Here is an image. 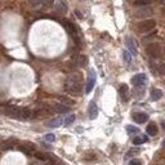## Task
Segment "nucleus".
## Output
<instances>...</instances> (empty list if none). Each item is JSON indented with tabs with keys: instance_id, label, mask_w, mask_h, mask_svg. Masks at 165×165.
<instances>
[{
	"instance_id": "1",
	"label": "nucleus",
	"mask_w": 165,
	"mask_h": 165,
	"mask_svg": "<svg viewBox=\"0 0 165 165\" xmlns=\"http://www.w3.org/2000/svg\"><path fill=\"white\" fill-rule=\"evenodd\" d=\"M65 89L67 93L72 95H79L82 92V75L80 72H75V74L69 75L65 82Z\"/></svg>"
},
{
	"instance_id": "2",
	"label": "nucleus",
	"mask_w": 165,
	"mask_h": 165,
	"mask_svg": "<svg viewBox=\"0 0 165 165\" xmlns=\"http://www.w3.org/2000/svg\"><path fill=\"white\" fill-rule=\"evenodd\" d=\"M21 111H22L21 107H17V106H12V105L4 106V108H3V112L5 114L8 118L18 119V120H21Z\"/></svg>"
},
{
	"instance_id": "3",
	"label": "nucleus",
	"mask_w": 165,
	"mask_h": 165,
	"mask_svg": "<svg viewBox=\"0 0 165 165\" xmlns=\"http://www.w3.org/2000/svg\"><path fill=\"white\" fill-rule=\"evenodd\" d=\"M155 26H156V22L154 21V19H144V21L139 22L138 23V31L142 32V34H146V32H150L152 31Z\"/></svg>"
},
{
	"instance_id": "4",
	"label": "nucleus",
	"mask_w": 165,
	"mask_h": 165,
	"mask_svg": "<svg viewBox=\"0 0 165 165\" xmlns=\"http://www.w3.org/2000/svg\"><path fill=\"white\" fill-rule=\"evenodd\" d=\"M146 52L151 58H159L160 56H161V48H160L159 44H155V43L147 45Z\"/></svg>"
},
{
	"instance_id": "5",
	"label": "nucleus",
	"mask_w": 165,
	"mask_h": 165,
	"mask_svg": "<svg viewBox=\"0 0 165 165\" xmlns=\"http://www.w3.org/2000/svg\"><path fill=\"white\" fill-rule=\"evenodd\" d=\"M18 150H19V151H22L23 154H26V155H34V156H35V154H36L35 144H34V143H28V142L21 143L18 146Z\"/></svg>"
},
{
	"instance_id": "6",
	"label": "nucleus",
	"mask_w": 165,
	"mask_h": 165,
	"mask_svg": "<svg viewBox=\"0 0 165 165\" xmlns=\"http://www.w3.org/2000/svg\"><path fill=\"white\" fill-rule=\"evenodd\" d=\"M95 80H97L95 72H94V71H90L89 77H88V82H86V86H85V93H86V94L90 93V92L93 90L94 85H95Z\"/></svg>"
},
{
	"instance_id": "7",
	"label": "nucleus",
	"mask_w": 165,
	"mask_h": 165,
	"mask_svg": "<svg viewBox=\"0 0 165 165\" xmlns=\"http://www.w3.org/2000/svg\"><path fill=\"white\" fill-rule=\"evenodd\" d=\"M147 81V76L144 74H137L132 77V84L134 86H142Z\"/></svg>"
},
{
	"instance_id": "8",
	"label": "nucleus",
	"mask_w": 165,
	"mask_h": 165,
	"mask_svg": "<svg viewBox=\"0 0 165 165\" xmlns=\"http://www.w3.org/2000/svg\"><path fill=\"white\" fill-rule=\"evenodd\" d=\"M133 120L138 124H143L148 120V115L144 112H135V114H133Z\"/></svg>"
},
{
	"instance_id": "9",
	"label": "nucleus",
	"mask_w": 165,
	"mask_h": 165,
	"mask_svg": "<svg viewBox=\"0 0 165 165\" xmlns=\"http://www.w3.org/2000/svg\"><path fill=\"white\" fill-rule=\"evenodd\" d=\"M125 44H127V48L129 49V52L132 53L133 56H137V47H135V43L132 37H127L125 39Z\"/></svg>"
},
{
	"instance_id": "10",
	"label": "nucleus",
	"mask_w": 165,
	"mask_h": 165,
	"mask_svg": "<svg viewBox=\"0 0 165 165\" xmlns=\"http://www.w3.org/2000/svg\"><path fill=\"white\" fill-rule=\"evenodd\" d=\"M72 63L76 67H82L86 65V57L85 56H76L74 60H72Z\"/></svg>"
},
{
	"instance_id": "11",
	"label": "nucleus",
	"mask_w": 165,
	"mask_h": 165,
	"mask_svg": "<svg viewBox=\"0 0 165 165\" xmlns=\"http://www.w3.org/2000/svg\"><path fill=\"white\" fill-rule=\"evenodd\" d=\"M119 94L121 97V99L123 101H128L129 98V88H128V85H121L120 88H119Z\"/></svg>"
},
{
	"instance_id": "12",
	"label": "nucleus",
	"mask_w": 165,
	"mask_h": 165,
	"mask_svg": "<svg viewBox=\"0 0 165 165\" xmlns=\"http://www.w3.org/2000/svg\"><path fill=\"white\" fill-rule=\"evenodd\" d=\"M150 16H152V11H151V8H148V7H144L137 12L138 18H144V17H150Z\"/></svg>"
},
{
	"instance_id": "13",
	"label": "nucleus",
	"mask_w": 165,
	"mask_h": 165,
	"mask_svg": "<svg viewBox=\"0 0 165 165\" xmlns=\"http://www.w3.org/2000/svg\"><path fill=\"white\" fill-rule=\"evenodd\" d=\"M54 111L56 112H58V114H67L70 111V107L69 106H66V105H63V103H58V105H54Z\"/></svg>"
},
{
	"instance_id": "14",
	"label": "nucleus",
	"mask_w": 165,
	"mask_h": 165,
	"mask_svg": "<svg viewBox=\"0 0 165 165\" xmlns=\"http://www.w3.org/2000/svg\"><path fill=\"white\" fill-rule=\"evenodd\" d=\"M97 116H98V107H97V105L94 102H92L90 106H89V118L93 120L97 118Z\"/></svg>"
},
{
	"instance_id": "15",
	"label": "nucleus",
	"mask_w": 165,
	"mask_h": 165,
	"mask_svg": "<svg viewBox=\"0 0 165 165\" xmlns=\"http://www.w3.org/2000/svg\"><path fill=\"white\" fill-rule=\"evenodd\" d=\"M161 98H163V92L160 89H157V88H154L151 90V99L152 101H159Z\"/></svg>"
},
{
	"instance_id": "16",
	"label": "nucleus",
	"mask_w": 165,
	"mask_h": 165,
	"mask_svg": "<svg viewBox=\"0 0 165 165\" xmlns=\"http://www.w3.org/2000/svg\"><path fill=\"white\" fill-rule=\"evenodd\" d=\"M62 124H65V120H62L61 118H57V119H53L52 121H49V123H48V127L49 128H58V127H61Z\"/></svg>"
},
{
	"instance_id": "17",
	"label": "nucleus",
	"mask_w": 165,
	"mask_h": 165,
	"mask_svg": "<svg viewBox=\"0 0 165 165\" xmlns=\"http://www.w3.org/2000/svg\"><path fill=\"white\" fill-rule=\"evenodd\" d=\"M146 130H147L148 135H156L157 134V127H156V124H155V123H150L147 125Z\"/></svg>"
},
{
	"instance_id": "18",
	"label": "nucleus",
	"mask_w": 165,
	"mask_h": 165,
	"mask_svg": "<svg viewBox=\"0 0 165 165\" xmlns=\"http://www.w3.org/2000/svg\"><path fill=\"white\" fill-rule=\"evenodd\" d=\"M28 4L32 8H39L41 5H47V0H28Z\"/></svg>"
},
{
	"instance_id": "19",
	"label": "nucleus",
	"mask_w": 165,
	"mask_h": 165,
	"mask_svg": "<svg viewBox=\"0 0 165 165\" xmlns=\"http://www.w3.org/2000/svg\"><path fill=\"white\" fill-rule=\"evenodd\" d=\"M56 9H57V12H60V13H66V12H67L66 3H65V2H62V0H60V2H57V4H56Z\"/></svg>"
},
{
	"instance_id": "20",
	"label": "nucleus",
	"mask_w": 165,
	"mask_h": 165,
	"mask_svg": "<svg viewBox=\"0 0 165 165\" xmlns=\"http://www.w3.org/2000/svg\"><path fill=\"white\" fill-rule=\"evenodd\" d=\"M148 138L144 137V135H142V137H134L133 138V144H135V146H138V144H142L144 142H147Z\"/></svg>"
},
{
	"instance_id": "21",
	"label": "nucleus",
	"mask_w": 165,
	"mask_h": 165,
	"mask_svg": "<svg viewBox=\"0 0 165 165\" xmlns=\"http://www.w3.org/2000/svg\"><path fill=\"white\" fill-rule=\"evenodd\" d=\"M14 143H16V141L14 139H8L5 142H3V150H9L14 146Z\"/></svg>"
},
{
	"instance_id": "22",
	"label": "nucleus",
	"mask_w": 165,
	"mask_h": 165,
	"mask_svg": "<svg viewBox=\"0 0 165 165\" xmlns=\"http://www.w3.org/2000/svg\"><path fill=\"white\" fill-rule=\"evenodd\" d=\"M132 53H130L129 50H124V53H123V60H124V62H127V63H130L132 62Z\"/></svg>"
},
{
	"instance_id": "23",
	"label": "nucleus",
	"mask_w": 165,
	"mask_h": 165,
	"mask_svg": "<svg viewBox=\"0 0 165 165\" xmlns=\"http://www.w3.org/2000/svg\"><path fill=\"white\" fill-rule=\"evenodd\" d=\"M127 132H128V134H138L139 133V129L133 127V125H128V127H127Z\"/></svg>"
},
{
	"instance_id": "24",
	"label": "nucleus",
	"mask_w": 165,
	"mask_h": 165,
	"mask_svg": "<svg viewBox=\"0 0 165 165\" xmlns=\"http://www.w3.org/2000/svg\"><path fill=\"white\" fill-rule=\"evenodd\" d=\"M157 74L159 75H165V62L157 65Z\"/></svg>"
},
{
	"instance_id": "25",
	"label": "nucleus",
	"mask_w": 165,
	"mask_h": 165,
	"mask_svg": "<svg viewBox=\"0 0 165 165\" xmlns=\"http://www.w3.org/2000/svg\"><path fill=\"white\" fill-rule=\"evenodd\" d=\"M74 121H75V116L74 115H70L67 119H65V125H66V127H69V125H71Z\"/></svg>"
},
{
	"instance_id": "26",
	"label": "nucleus",
	"mask_w": 165,
	"mask_h": 165,
	"mask_svg": "<svg viewBox=\"0 0 165 165\" xmlns=\"http://www.w3.org/2000/svg\"><path fill=\"white\" fill-rule=\"evenodd\" d=\"M44 139L47 141V142H49V143H52V142H54V141H56V135L54 134H47L45 135V137H44Z\"/></svg>"
},
{
	"instance_id": "27",
	"label": "nucleus",
	"mask_w": 165,
	"mask_h": 165,
	"mask_svg": "<svg viewBox=\"0 0 165 165\" xmlns=\"http://www.w3.org/2000/svg\"><path fill=\"white\" fill-rule=\"evenodd\" d=\"M151 3L150 0H137V2H134V5H148V4Z\"/></svg>"
},
{
	"instance_id": "28",
	"label": "nucleus",
	"mask_w": 165,
	"mask_h": 165,
	"mask_svg": "<svg viewBox=\"0 0 165 165\" xmlns=\"http://www.w3.org/2000/svg\"><path fill=\"white\" fill-rule=\"evenodd\" d=\"M35 156H36V159H39V160H45V159H47V155H45V154H41V152H36Z\"/></svg>"
},
{
	"instance_id": "29",
	"label": "nucleus",
	"mask_w": 165,
	"mask_h": 165,
	"mask_svg": "<svg viewBox=\"0 0 165 165\" xmlns=\"http://www.w3.org/2000/svg\"><path fill=\"white\" fill-rule=\"evenodd\" d=\"M129 165H142V161H141V160H138V159H134V160H130Z\"/></svg>"
},
{
	"instance_id": "30",
	"label": "nucleus",
	"mask_w": 165,
	"mask_h": 165,
	"mask_svg": "<svg viewBox=\"0 0 165 165\" xmlns=\"http://www.w3.org/2000/svg\"><path fill=\"white\" fill-rule=\"evenodd\" d=\"M138 152H139V150H138V148H135V150H132V151H130V152H129V154L127 155V156L129 157L130 155H135V154H138Z\"/></svg>"
},
{
	"instance_id": "31",
	"label": "nucleus",
	"mask_w": 165,
	"mask_h": 165,
	"mask_svg": "<svg viewBox=\"0 0 165 165\" xmlns=\"http://www.w3.org/2000/svg\"><path fill=\"white\" fill-rule=\"evenodd\" d=\"M60 99H61L62 102H63V105H65V103H72V101H69L67 98H65V97H61Z\"/></svg>"
},
{
	"instance_id": "32",
	"label": "nucleus",
	"mask_w": 165,
	"mask_h": 165,
	"mask_svg": "<svg viewBox=\"0 0 165 165\" xmlns=\"http://www.w3.org/2000/svg\"><path fill=\"white\" fill-rule=\"evenodd\" d=\"M161 125H163V128H164V130H165V121H163V124H161Z\"/></svg>"
},
{
	"instance_id": "33",
	"label": "nucleus",
	"mask_w": 165,
	"mask_h": 165,
	"mask_svg": "<svg viewBox=\"0 0 165 165\" xmlns=\"http://www.w3.org/2000/svg\"><path fill=\"white\" fill-rule=\"evenodd\" d=\"M163 146H164V147H165V141H164V142H163Z\"/></svg>"
}]
</instances>
